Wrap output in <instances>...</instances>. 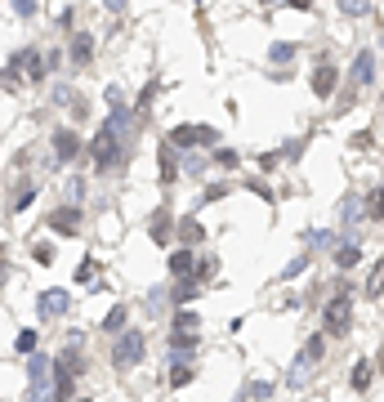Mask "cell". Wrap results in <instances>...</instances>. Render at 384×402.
Masks as SVG:
<instances>
[{
  "label": "cell",
  "instance_id": "1",
  "mask_svg": "<svg viewBox=\"0 0 384 402\" xmlns=\"http://www.w3.org/2000/svg\"><path fill=\"white\" fill-rule=\"evenodd\" d=\"M322 335H331V340H344V335L353 331V282H340V291L326 300L322 309Z\"/></svg>",
  "mask_w": 384,
  "mask_h": 402
},
{
  "label": "cell",
  "instance_id": "2",
  "mask_svg": "<svg viewBox=\"0 0 384 402\" xmlns=\"http://www.w3.org/2000/svg\"><path fill=\"white\" fill-rule=\"evenodd\" d=\"M85 371V358L77 349H63L54 358V402H72L77 398V376Z\"/></svg>",
  "mask_w": 384,
  "mask_h": 402
},
{
  "label": "cell",
  "instance_id": "3",
  "mask_svg": "<svg viewBox=\"0 0 384 402\" xmlns=\"http://www.w3.org/2000/svg\"><path fill=\"white\" fill-rule=\"evenodd\" d=\"M125 134H121L112 121H103L99 126V134H94V143H90V152H94V170L99 175H108L112 166H121V148H125Z\"/></svg>",
  "mask_w": 384,
  "mask_h": 402
},
{
  "label": "cell",
  "instance_id": "4",
  "mask_svg": "<svg viewBox=\"0 0 384 402\" xmlns=\"http://www.w3.org/2000/svg\"><path fill=\"white\" fill-rule=\"evenodd\" d=\"M27 402H54V362L50 353L27 358Z\"/></svg>",
  "mask_w": 384,
  "mask_h": 402
},
{
  "label": "cell",
  "instance_id": "5",
  "mask_svg": "<svg viewBox=\"0 0 384 402\" xmlns=\"http://www.w3.org/2000/svg\"><path fill=\"white\" fill-rule=\"evenodd\" d=\"M143 353H148V335L139 327H130L125 335H117V344H112V367H117V371H134L139 362H143Z\"/></svg>",
  "mask_w": 384,
  "mask_h": 402
},
{
  "label": "cell",
  "instance_id": "6",
  "mask_svg": "<svg viewBox=\"0 0 384 402\" xmlns=\"http://www.w3.org/2000/svg\"><path fill=\"white\" fill-rule=\"evenodd\" d=\"M165 139L179 152H196V148H214V143H219V130L214 126H174Z\"/></svg>",
  "mask_w": 384,
  "mask_h": 402
},
{
  "label": "cell",
  "instance_id": "7",
  "mask_svg": "<svg viewBox=\"0 0 384 402\" xmlns=\"http://www.w3.org/2000/svg\"><path fill=\"white\" fill-rule=\"evenodd\" d=\"M322 349H326V335H308V344L299 349V358H295V367H290V389H299L308 376H313V367L322 362Z\"/></svg>",
  "mask_w": 384,
  "mask_h": 402
},
{
  "label": "cell",
  "instance_id": "8",
  "mask_svg": "<svg viewBox=\"0 0 384 402\" xmlns=\"http://www.w3.org/2000/svg\"><path fill=\"white\" fill-rule=\"evenodd\" d=\"M45 63H50V59H41V50H32V45L9 54V67H14V72H23L27 81H45V72H50Z\"/></svg>",
  "mask_w": 384,
  "mask_h": 402
},
{
  "label": "cell",
  "instance_id": "9",
  "mask_svg": "<svg viewBox=\"0 0 384 402\" xmlns=\"http://www.w3.org/2000/svg\"><path fill=\"white\" fill-rule=\"evenodd\" d=\"M335 90H340V67L322 54V59L313 63V94H317V99H331Z\"/></svg>",
  "mask_w": 384,
  "mask_h": 402
},
{
  "label": "cell",
  "instance_id": "10",
  "mask_svg": "<svg viewBox=\"0 0 384 402\" xmlns=\"http://www.w3.org/2000/svg\"><path fill=\"white\" fill-rule=\"evenodd\" d=\"M68 309H72V295L63 291V286H50V291L36 295V313H41V318H63Z\"/></svg>",
  "mask_w": 384,
  "mask_h": 402
},
{
  "label": "cell",
  "instance_id": "11",
  "mask_svg": "<svg viewBox=\"0 0 384 402\" xmlns=\"http://www.w3.org/2000/svg\"><path fill=\"white\" fill-rule=\"evenodd\" d=\"M45 224H50L54 233H63V237H77V233H81V206H59V210H50V215H45Z\"/></svg>",
  "mask_w": 384,
  "mask_h": 402
},
{
  "label": "cell",
  "instance_id": "12",
  "mask_svg": "<svg viewBox=\"0 0 384 402\" xmlns=\"http://www.w3.org/2000/svg\"><path fill=\"white\" fill-rule=\"evenodd\" d=\"M77 157H81V134L77 130H54V161L72 166Z\"/></svg>",
  "mask_w": 384,
  "mask_h": 402
},
{
  "label": "cell",
  "instance_id": "13",
  "mask_svg": "<svg viewBox=\"0 0 384 402\" xmlns=\"http://www.w3.org/2000/svg\"><path fill=\"white\" fill-rule=\"evenodd\" d=\"M156 161H161V184H174V179L183 175V166H179V148H174L170 139L156 148Z\"/></svg>",
  "mask_w": 384,
  "mask_h": 402
},
{
  "label": "cell",
  "instance_id": "14",
  "mask_svg": "<svg viewBox=\"0 0 384 402\" xmlns=\"http://www.w3.org/2000/svg\"><path fill=\"white\" fill-rule=\"evenodd\" d=\"M68 59H72V67H77V72H85V67H90V59H94V41H90V32H77V36H72Z\"/></svg>",
  "mask_w": 384,
  "mask_h": 402
},
{
  "label": "cell",
  "instance_id": "15",
  "mask_svg": "<svg viewBox=\"0 0 384 402\" xmlns=\"http://www.w3.org/2000/svg\"><path fill=\"white\" fill-rule=\"evenodd\" d=\"M376 81V54L371 50H358V59H353V90H362V85Z\"/></svg>",
  "mask_w": 384,
  "mask_h": 402
},
{
  "label": "cell",
  "instance_id": "16",
  "mask_svg": "<svg viewBox=\"0 0 384 402\" xmlns=\"http://www.w3.org/2000/svg\"><path fill=\"white\" fill-rule=\"evenodd\" d=\"M192 268H196L192 246H179V251H170V277H188Z\"/></svg>",
  "mask_w": 384,
  "mask_h": 402
},
{
  "label": "cell",
  "instance_id": "17",
  "mask_svg": "<svg viewBox=\"0 0 384 402\" xmlns=\"http://www.w3.org/2000/svg\"><path fill=\"white\" fill-rule=\"evenodd\" d=\"M358 264H362V246L358 242H340V251H335V268L349 273V268H358Z\"/></svg>",
  "mask_w": 384,
  "mask_h": 402
},
{
  "label": "cell",
  "instance_id": "18",
  "mask_svg": "<svg viewBox=\"0 0 384 402\" xmlns=\"http://www.w3.org/2000/svg\"><path fill=\"white\" fill-rule=\"evenodd\" d=\"M125 318H130V309H125V304H117V309H108V318H103L99 327L108 331V335H125V331H130V327H125Z\"/></svg>",
  "mask_w": 384,
  "mask_h": 402
},
{
  "label": "cell",
  "instance_id": "19",
  "mask_svg": "<svg viewBox=\"0 0 384 402\" xmlns=\"http://www.w3.org/2000/svg\"><path fill=\"white\" fill-rule=\"evenodd\" d=\"M371 376H376V367H371V362L362 358V362H353V371H349V385L358 389V394H367V389H371Z\"/></svg>",
  "mask_w": 384,
  "mask_h": 402
},
{
  "label": "cell",
  "instance_id": "20",
  "mask_svg": "<svg viewBox=\"0 0 384 402\" xmlns=\"http://www.w3.org/2000/svg\"><path fill=\"white\" fill-rule=\"evenodd\" d=\"M179 242H183V246H201V242H205V228L196 224L192 215H188V219H179Z\"/></svg>",
  "mask_w": 384,
  "mask_h": 402
},
{
  "label": "cell",
  "instance_id": "21",
  "mask_svg": "<svg viewBox=\"0 0 384 402\" xmlns=\"http://www.w3.org/2000/svg\"><path fill=\"white\" fill-rule=\"evenodd\" d=\"M152 242L156 246L170 242V210H156V215H152Z\"/></svg>",
  "mask_w": 384,
  "mask_h": 402
},
{
  "label": "cell",
  "instance_id": "22",
  "mask_svg": "<svg viewBox=\"0 0 384 402\" xmlns=\"http://www.w3.org/2000/svg\"><path fill=\"white\" fill-rule=\"evenodd\" d=\"M196 327H201V318H196L192 309H179V313H174V331H183V335H196Z\"/></svg>",
  "mask_w": 384,
  "mask_h": 402
},
{
  "label": "cell",
  "instance_id": "23",
  "mask_svg": "<svg viewBox=\"0 0 384 402\" xmlns=\"http://www.w3.org/2000/svg\"><path fill=\"white\" fill-rule=\"evenodd\" d=\"M380 291H384V260L371 264V277H367V300H376Z\"/></svg>",
  "mask_w": 384,
  "mask_h": 402
},
{
  "label": "cell",
  "instance_id": "24",
  "mask_svg": "<svg viewBox=\"0 0 384 402\" xmlns=\"http://www.w3.org/2000/svg\"><path fill=\"white\" fill-rule=\"evenodd\" d=\"M196 291H201V286L183 277V282H179V286H174V291H170V300H174V304H179V309H183V304H188V300H196Z\"/></svg>",
  "mask_w": 384,
  "mask_h": 402
},
{
  "label": "cell",
  "instance_id": "25",
  "mask_svg": "<svg viewBox=\"0 0 384 402\" xmlns=\"http://www.w3.org/2000/svg\"><path fill=\"white\" fill-rule=\"evenodd\" d=\"M94 273H99V260H94V255H85V260H81V268H77V282H81V286H94Z\"/></svg>",
  "mask_w": 384,
  "mask_h": 402
},
{
  "label": "cell",
  "instance_id": "26",
  "mask_svg": "<svg viewBox=\"0 0 384 402\" xmlns=\"http://www.w3.org/2000/svg\"><path fill=\"white\" fill-rule=\"evenodd\" d=\"M367 219H384V184L371 188V197H367Z\"/></svg>",
  "mask_w": 384,
  "mask_h": 402
},
{
  "label": "cell",
  "instance_id": "27",
  "mask_svg": "<svg viewBox=\"0 0 384 402\" xmlns=\"http://www.w3.org/2000/svg\"><path fill=\"white\" fill-rule=\"evenodd\" d=\"M36 340H41V335H36V331H18V340H14V349H18V353H23V358H32V353H36Z\"/></svg>",
  "mask_w": 384,
  "mask_h": 402
},
{
  "label": "cell",
  "instance_id": "28",
  "mask_svg": "<svg viewBox=\"0 0 384 402\" xmlns=\"http://www.w3.org/2000/svg\"><path fill=\"white\" fill-rule=\"evenodd\" d=\"M268 59H273V63H295V45H290V41H277L273 50H268Z\"/></svg>",
  "mask_w": 384,
  "mask_h": 402
},
{
  "label": "cell",
  "instance_id": "29",
  "mask_svg": "<svg viewBox=\"0 0 384 402\" xmlns=\"http://www.w3.org/2000/svg\"><path fill=\"white\" fill-rule=\"evenodd\" d=\"M214 166H223V170H237L241 166V157L232 148H214Z\"/></svg>",
  "mask_w": 384,
  "mask_h": 402
},
{
  "label": "cell",
  "instance_id": "30",
  "mask_svg": "<svg viewBox=\"0 0 384 402\" xmlns=\"http://www.w3.org/2000/svg\"><path fill=\"white\" fill-rule=\"evenodd\" d=\"M32 197H36V184H23V188H18V197H14V210H9V215L27 210V206H32Z\"/></svg>",
  "mask_w": 384,
  "mask_h": 402
},
{
  "label": "cell",
  "instance_id": "31",
  "mask_svg": "<svg viewBox=\"0 0 384 402\" xmlns=\"http://www.w3.org/2000/svg\"><path fill=\"white\" fill-rule=\"evenodd\" d=\"M32 260L41 264V268H50V264H54V246H50V242H36V246H32Z\"/></svg>",
  "mask_w": 384,
  "mask_h": 402
},
{
  "label": "cell",
  "instance_id": "32",
  "mask_svg": "<svg viewBox=\"0 0 384 402\" xmlns=\"http://www.w3.org/2000/svg\"><path fill=\"white\" fill-rule=\"evenodd\" d=\"M192 385V367H170V389Z\"/></svg>",
  "mask_w": 384,
  "mask_h": 402
},
{
  "label": "cell",
  "instance_id": "33",
  "mask_svg": "<svg viewBox=\"0 0 384 402\" xmlns=\"http://www.w3.org/2000/svg\"><path fill=\"white\" fill-rule=\"evenodd\" d=\"M18 18H36V0H9Z\"/></svg>",
  "mask_w": 384,
  "mask_h": 402
},
{
  "label": "cell",
  "instance_id": "34",
  "mask_svg": "<svg viewBox=\"0 0 384 402\" xmlns=\"http://www.w3.org/2000/svg\"><path fill=\"white\" fill-rule=\"evenodd\" d=\"M340 9H344V14H367L371 0H340Z\"/></svg>",
  "mask_w": 384,
  "mask_h": 402
},
{
  "label": "cell",
  "instance_id": "35",
  "mask_svg": "<svg viewBox=\"0 0 384 402\" xmlns=\"http://www.w3.org/2000/svg\"><path fill=\"white\" fill-rule=\"evenodd\" d=\"M349 143H353V148H362V152H367V148H371V143H376V139H371V130H358V134H353Z\"/></svg>",
  "mask_w": 384,
  "mask_h": 402
},
{
  "label": "cell",
  "instance_id": "36",
  "mask_svg": "<svg viewBox=\"0 0 384 402\" xmlns=\"http://www.w3.org/2000/svg\"><path fill=\"white\" fill-rule=\"evenodd\" d=\"M246 188H250V193H259L264 201H273V193H268V184H264V179H246Z\"/></svg>",
  "mask_w": 384,
  "mask_h": 402
},
{
  "label": "cell",
  "instance_id": "37",
  "mask_svg": "<svg viewBox=\"0 0 384 402\" xmlns=\"http://www.w3.org/2000/svg\"><path fill=\"white\" fill-rule=\"evenodd\" d=\"M250 389V394H255L259 402H264V398H273V385H264V380H255V385H246Z\"/></svg>",
  "mask_w": 384,
  "mask_h": 402
},
{
  "label": "cell",
  "instance_id": "38",
  "mask_svg": "<svg viewBox=\"0 0 384 402\" xmlns=\"http://www.w3.org/2000/svg\"><path fill=\"white\" fill-rule=\"evenodd\" d=\"M304 264H308V255H299L295 264H286V273H282V277H286V282H290V277H299V273H304Z\"/></svg>",
  "mask_w": 384,
  "mask_h": 402
},
{
  "label": "cell",
  "instance_id": "39",
  "mask_svg": "<svg viewBox=\"0 0 384 402\" xmlns=\"http://www.w3.org/2000/svg\"><path fill=\"white\" fill-rule=\"evenodd\" d=\"M223 193H228V184H210V188H205V197H201V201H219Z\"/></svg>",
  "mask_w": 384,
  "mask_h": 402
},
{
  "label": "cell",
  "instance_id": "40",
  "mask_svg": "<svg viewBox=\"0 0 384 402\" xmlns=\"http://www.w3.org/2000/svg\"><path fill=\"white\" fill-rule=\"evenodd\" d=\"M103 5H108L112 14H125V0H103Z\"/></svg>",
  "mask_w": 384,
  "mask_h": 402
},
{
  "label": "cell",
  "instance_id": "41",
  "mask_svg": "<svg viewBox=\"0 0 384 402\" xmlns=\"http://www.w3.org/2000/svg\"><path fill=\"white\" fill-rule=\"evenodd\" d=\"M290 9H313V0H286Z\"/></svg>",
  "mask_w": 384,
  "mask_h": 402
},
{
  "label": "cell",
  "instance_id": "42",
  "mask_svg": "<svg viewBox=\"0 0 384 402\" xmlns=\"http://www.w3.org/2000/svg\"><path fill=\"white\" fill-rule=\"evenodd\" d=\"M376 371H384V349H380V358H376Z\"/></svg>",
  "mask_w": 384,
  "mask_h": 402
},
{
  "label": "cell",
  "instance_id": "43",
  "mask_svg": "<svg viewBox=\"0 0 384 402\" xmlns=\"http://www.w3.org/2000/svg\"><path fill=\"white\" fill-rule=\"evenodd\" d=\"M5 277H9V268H5V264H0V286H5Z\"/></svg>",
  "mask_w": 384,
  "mask_h": 402
},
{
  "label": "cell",
  "instance_id": "44",
  "mask_svg": "<svg viewBox=\"0 0 384 402\" xmlns=\"http://www.w3.org/2000/svg\"><path fill=\"white\" fill-rule=\"evenodd\" d=\"M72 402H90V398H72Z\"/></svg>",
  "mask_w": 384,
  "mask_h": 402
},
{
  "label": "cell",
  "instance_id": "45",
  "mask_svg": "<svg viewBox=\"0 0 384 402\" xmlns=\"http://www.w3.org/2000/svg\"><path fill=\"white\" fill-rule=\"evenodd\" d=\"M380 103H384V99H380Z\"/></svg>",
  "mask_w": 384,
  "mask_h": 402
}]
</instances>
